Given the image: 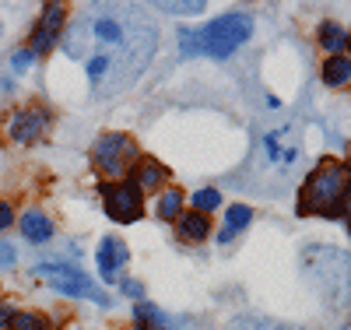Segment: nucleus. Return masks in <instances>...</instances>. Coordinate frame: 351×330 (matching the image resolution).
<instances>
[{"label": "nucleus", "instance_id": "nucleus-1", "mask_svg": "<svg viewBox=\"0 0 351 330\" xmlns=\"http://www.w3.org/2000/svg\"><path fill=\"white\" fill-rule=\"evenodd\" d=\"M64 53L84 64L95 95H112L134 84L155 56V25L137 8H109L81 18L64 36Z\"/></svg>", "mask_w": 351, "mask_h": 330}, {"label": "nucleus", "instance_id": "nucleus-2", "mask_svg": "<svg viewBox=\"0 0 351 330\" xmlns=\"http://www.w3.org/2000/svg\"><path fill=\"white\" fill-rule=\"evenodd\" d=\"M302 278L330 309L351 306V257L334 246H309L302 253Z\"/></svg>", "mask_w": 351, "mask_h": 330}, {"label": "nucleus", "instance_id": "nucleus-3", "mask_svg": "<svg viewBox=\"0 0 351 330\" xmlns=\"http://www.w3.org/2000/svg\"><path fill=\"white\" fill-rule=\"evenodd\" d=\"M253 32V18L246 11H228L200 28H183L180 32V49L183 56H215L225 60L232 56Z\"/></svg>", "mask_w": 351, "mask_h": 330}, {"label": "nucleus", "instance_id": "nucleus-4", "mask_svg": "<svg viewBox=\"0 0 351 330\" xmlns=\"http://www.w3.org/2000/svg\"><path fill=\"white\" fill-rule=\"evenodd\" d=\"M351 187V176L341 162H324L309 172L306 187L299 193V215H324L341 218V197Z\"/></svg>", "mask_w": 351, "mask_h": 330}, {"label": "nucleus", "instance_id": "nucleus-5", "mask_svg": "<svg viewBox=\"0 0 351 330\" xmlns=\"http://www.w3.org/2000/svg\"><path fill=\"white\" fill-rule=\"evenodd\" d=\"M36 274L53 288V292H60V295H71V298H92L95 306H109V295L88 278L81 267L74 263H39L36 267Z\"/></svg>", "mask_w": 351, "mask_h": 330}, {"label": "nucleus", "instance_id": "nucleus-6", "mask_svg": "<svg viewBox=\"0 0 351 330\" xmlns=\"http://www.w3.org/2000/svg\"><path fill=\"white\" fill-rule=\"evenodd\" d=\"M92 162H95V169H102L106 176L116 179V176H123L137 162V144L127 134H106L92 148Z\"/></svg>", "mask_w": 351, "mask_h": 330}, {"label": "nucleus", "instance_id": "nucleus-7", "mask_svg": "<svg viewBox=\"0 0 351 330\" xmlns=\"http://www.w3.org/2000/svg\"><path fill=\"white\" fill-rule=\"evenodd\" d=\"M263 158L274 172H291L299 162H302V141H299V130L285 123L278 130H271L263 137Z\"/></svg>", "mask_w": 351, "mask_h": 330}, {"label": "nucleus", "instance_id": "nucleus-8", "mask_svg": "<svg viewBox=\"0 0 351 330\" xmlns=\"http://www.w3.org/2000/svg\"><path fill=\"white\" fill-rule=\"evenodd\" d=\"M102 204H106V215L120 225H130L141 218V190L134 183H109L102 187Z\"/></svg>", "mask_w": 351, "mask_h": 330}, {"label": "nucleus", "instance_id": "nucleus-9", "mask_svg": "<svg viewBox=\"0 0 351 330\" xmlns=\"http://www.w3.org/2000/svg\"><path fill=\"white\" fill-rule=\"evenodd\" d=\"M95 260H99V274L106 281H120L123 267L130 260V250H127V243H123L120 235H106L102 243H99V250H95Z\"/></svg>", "mask_w": 351, "mask_h": 330}, {"label": "nucleus", "instance_id": "nucleus-10", "mask_svg": "<svg viewBox=\"0 0 351 330\" xmlns=\"http://www.w3.org/2000/svg\"><path fill=\"white\" fill-rule=\"evenodd\" d=\"M64 4H49L46 11H43V18H39V25L32 28V49L36 56L39 53H49V46H56L60 43V28H64Z\"/></svg>", "mask_w": 351, "mask_h": 330}, {"label": "nucleus", "instance_id": "nucleus-11", "mask_svg": "<svg viewBox=\"0 0 351 330\" xmlns=\"http://www.w3.org/2000/svg\"><path fill=\"white\" fill-rule=\"evenodd\" d=\"M49 127V113L46 109H21L11 116V137L18 144H32L43 137V130Z\"/></svg>", "mask_w": 351, "mask_h": 330}, {"label": "nucleus", "instance_id": "nucleus-12", "mask_svg": "<svg viewBox=\"0 0 351 330\" xmlns=\"http://www.w3.org/2000/svg\"><path fill=\"white\" fill-rule=\"evenodd\" d=\"M176 232H180L183 243H204L208 232H211V222H208V215H200V211H186V215L176 218Z\"/></svg>", "mask_w": 351, "mask_h": 330}, {"label": "nucleus", "instance_id": "nucleus-13", "mask_svg": "<svg viewBox=\"0 0 351 330\" xmlns=\"http://www.w3.org/2000/svg\"><path fill=\"white\" fill-rule=\"evenodd\" d=\"M165 169H162V162H155V158H141L137 165H134V179L130 183L137 187V190H158L162 183H165Z\"/></svg>", "mask_w": 351, "mask_h": 330}, {"label": "nucleus", "instance_id": "nucleus-14", "mask_svg": "<svg viewBox=\"0 0 351 330\" xmlns=\"http://www.w3.org/2000/svg\"><path fill=\"white\" fill-rule=\"evenodd\" d=\"M21 235L28 239V243H49L53 239V222L43 215V211H25L21 215Z\"/></svg>", "mask_w": 351, "mask_h": 330}, {"label": "nucleus", "instance_id": "nucleus-15", "mask_svg": "<svg viewBox=\"0 0 351 330\" xmlns=\"http://www.w3.org/2000/svg\"><path fill=\"white\" fill-rule=\"evenodd\" d=\"M250 222H253V211H250L246 204L228 207V211H225V228H221V235H218V243H232V235H236V232H243Z\"/></svg>", "mask_w": 351, "mask_h": 330}, {"label": "nucleus", "instance_id": "nucleus-16", "mask_svg": "<svg viewBox=\"0 0 351 330\" xmlns=\"http://www.w3.org/2000/svg\"><path fill=\"white\" fill-rule=\"evenodd\" d=\"M319 46H324L330 56H341V49L348 46V36L337 21H324L319 25Z\"/></svg>", "mask_w": 351, "mask_h": 330}, {"label": "nucleus", "instance_id": "nucleus-17", "mask_svg": "<svg viewBox=\"0 0 351 330\" xmlns=\"http://www.w3.org/2000/svg\"><path fill=\"white\" fill-rule=\"evenodd\" d=\"M351 78V60L348 56H327V64H324V84L337 88Z\"/></svg>", "mask_w": 351, "mask_h": 330}, {"label": "nucleus", "instance_id": "nucleus-18", "mask_svg": "<svg viewBox=\"0 0 351 330\" xmlns=\"http://www.w3.org/2000/svg\"><path fill=\"white\" fill-rule=\"evenodd\" d=\"M155 211H158V218L176 222V218L183 215V193H180V190H165V193H158V200H155Z\"/></svg>", "mask_w": 351, "mask_h": 330}, {"label": "nucleus", "instance_id": "nucleus-19", "mask_svg": "<svg viewBox=\"0 0 351 330\" xmlns=\"http://www.w3.org/2000/svg\"><path fill=\"white\" fill-rule=\"evenodd\" d=\"M225 330H295V327L278 323V320H263V316H236Z\"/></svg>", "mask_w": 351, "mask_h": 330}, {"label": "nucleus", "instance_id": "nucleus-20", "mask_svg": "<svg viewBox=\"0 0 351 330\" xmlns=\"http://www.w3.org/2000/svg\"><path fill=\"white\" fill-rule=\"evenodd\" d=\"M134 330H165L162 313L155 306H137L134 309Z\"/></svg>", "mask_w": 351, "mask_h": 330}, {"label": "nucleus", "instance_id": "nucleus-21", "mask_svg": "<svg viewBox=\"0 0 351 330\" xmlns=\"http://www.w3.org/2000/svg\"><path fill=\"white\" fill-rule=\"evenodd\" d=\"M11 327L14 330H49V323L39 313H14L11 316Z\"/></svg>", "mask_w": 351, "mask_h": 330}, {"label": "nucleus", "instance_id": "nucleus-22", "mask_svg": "<svg viewBox=\"0 0 351 330\" xmlns=\"http://www.w3.org/2000/svg\"><path fill=\"white\" fill-rule=\"evenodd\" d=\"M193 207H197L200 215L204 211H218V207H221V193L218 190H197L193 193Z\"/></svg>", "mask_w": 351, "mask_h": 330}, {"label": "nucleus", "instance_id": "nucleus-23", "mask_svg": "<svg viewBox=\"0 0 351 330\" xmlns=\"http://www.w3.org/2000/svg\"><path fill=\"white\" fill-rule=\"evenodd\" d=\"M32 60H36L32 49H14V53H11V71H14V74H25L28 67H32Z\"/></svg>", "mask_w": 351, "mask_h": 330}, {"label": "nucleus", "instance_id": "nucleus-24", "mask_svg": "<svg viewBox=\"0 0 351 330\" xmlns=\"http://www.w3.org/2000/svg\"><path fill=\"white\" fill-rule=\"evenodd\" d=\"M158 11H176V14H200L204 4L200 0H193V4H158Z\"/></svg>", "mask_w": 351, "mask_h": 330}, {"label": "nucleus", "instance_id": "nucleus-25", "mask_svg": "<svg viewBox=\"0 0 351 330\" xmlns=\"http://www.w3.org/2000/svg\"><path fill=\"white\" fill-rule=\"evenodd\" d=\"M4 267H14V246L0 239V271H4Z\"/></svg>", "mask_w": 351, "mask_h": 330}, {"label": "nucleus", "instance_id": "nucleus-26", "mask_svg": "<svg viewBox=\"0 0 351 330\" xmlns=\"http://www.w3.org/2000/svg\"><path fill=\"white\" fill-rule=\"evenodd\" d=\"M14 225V211H11V204H4V200H0V232H4V228H11Z\"/></svg>", "mask_w": 351, "mask_h": 330}, {"label": "nucleus", "instance_id": "nucleus-27", "mask_svg": "<svg viewBox=\"0 0 351 330\" xmlns=\"http://www.w3.org/2000/svg\"><path fill=\"white\" fill-rule=\"evenodd\" d=\"M341 215H351V187H348L344 197H341Z\"/></svg>", "mask_w": 351, "mask_h": 330}, {"label": "nucleus", "instance_id": "nucleus-28", "mask_svg": "<svg viewBox=\"0 0 351 330\" xmlns=\"http://www.w3.org/2000/svg\"><path fill=\"white\" fill-rule=\"evenodd\" d=\"M123 292H130V295L137 298V295H141V285H137V281H123Z\"/></svg>", "mask_w": 351, "mask_h": 330}, {"label": "nucleus", "instance_id": "nucleus-29", "mask_svg": "<svg viewBox=\"0 0 351 330\" xmlns=\"http://www.w3.org/2000/svg\"><path fill=\"white\" fill-rule=\"evenodd\" d=\"M348 176H351V152H348Z\"/></svg>", "mask_w": 351, "mask_h": 330}, {"label": "nucleus", "instance_id": "nucleus-30", "mask_svg": "<svg viewBox=\"0 0 351 330\" xmlns=\"http://www.w3.org/2000/svg\"><path fill=\"white\" fill-rule=\"evenodd\" d=\"M348 43H351V36H348Z\"/></svg>", "mask_w": 351, "mask_h": 330}, {"label": "nucleus", "instance_id": "nucleus-31", "mask_svg": "<svg viewBox=\"0 0 351 330\" xmlns=\"http://www.w3.org/2000/svg\"><path fill=\"white\" fill-rule=\"evenodd\" d=\"M0 330H4V327H0Z\"/></svg>", "mask_w": 351, "mask_h": 330}]
</instances>
